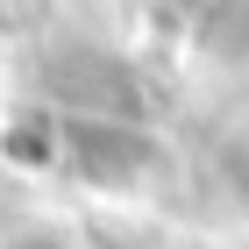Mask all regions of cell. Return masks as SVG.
I'll return each instance as SVG.
<instances>
[{
    "label": "cell",
    "mask_w": 249,
    "mask_h": 249,
    "mask_svg": "<svg viewBox=\"0 0 249 249\" xmlns=\"http://www.w3.org/2000/svg\"><path fill=\"white\" fill-rule=\"evenodd\" d=\"M64 157L93 185H135L157 164V150L135 128H121V114H93V121H78V128H64Z\"/></svg>",
    "instance_id": "obj_1"
},
{
    "label": "cell",
    "mask_w": 249,
    "mask_h": 249,
    "mask_svg": "<svg viewBox=\"0 0 249 249\" xmlns=\"http://www.w3.org/2000/svg\"><path fill=\"white\" fill-rule=\"evenodd\" d=\"M50 86H57V100H71L78 114H128V78H121V64L107 57H64V71H50Z\"/></svg>",
    "instance_id": "obj_2"
},
{
    "label": "cell",
    "mask_w": 249,
    "mask_h": 249,
    "mask_svg": "<svg viewBox=\"0 0 249 249\" xmlns=\"http://www.w3.org/2000/svg\"><path fill=\"white\" fill-rule=\"evenodd\" d=\"M207 43L249 57V0H213V7H207Z\"/></svg>",
    "instance_id": "obj_3"
},
{
    "label": "cell",
    "mask_w": 249,
    "mask_h": 249,
    "mask_svg": "<svg viewBox=\"0 0 249 249\" xmlns=\"http://www.w3.org/2000/svg\"><path fill=\"white\" fill-rule=\"evenodd\" d=\"M15 249H57V242H15Z\"/></svg>",
    "instance_id": "obj_4"
}]
</instances>
